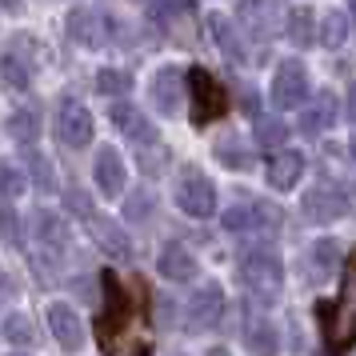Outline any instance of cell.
Masks as SVG:
<instances>
[{
  "label": "cell",
  "instance_id": "cell-1",
  "mask_svg": "<svg viewBox=\"0 0 356 356\" xmlns=\"http://www.w3.org/2000/svg\"><path fill=\"white\" fill-rule=\"evenodd\" d=\"M316 321H321V337L328 356H340L348 344H356V296L316 300Z\"/></svg>",
  "mask_w": 356,
  "mask_h": 356
},
{
  "label": "cell",
  "instance_id": "cell-2",
  "mask_svg": "<svg viewBox=\"0 0 356 356\" xmlns=\"http://www.w3.org/2000/svg\"><path fill=\"white\" fill-rule=\"evenodd\" d=\"M241 284L248 289V300L260 305H273L280 289H284V268L273 252H248L241 260Z\"/></svg>",
  "mask_w": 356,
  "mask_h": 356
},
{
  "label": "cell",
  "instance_id": "cell-3",
  "mask_svg": "<svg viewBox=\"0 0 356 356\" xmlns=\"http://www.w3.org/2000/svg\"><path fill=\"white\" fill-rule=\"evenodd\" d=\"M188 100H193V120L196 124H209V120H216V116L228 108L225 84L200 65L188 68Z\"/></svg>",
  "mask_w": 356,
  "mask_h": 356
},
{
  "label": "cell",
  "instance_id": "cell-4",
  "mask_svg": "<svg viewBox=\"0 0 356 356\" xmlns=\"http://www.w3.org/2000/svg\"><path fill=\"white\" fill-rule=\"evenodd\" d=\"M92 132H97V124H92V113L84 108L81 100L65 97L60 104H56V136H60V145L84 148V145H92Z\"/></svg>",
  "mask_w": 356,
  "mask_h": 356
},
{
  "label": "cell",
  "instance_id": "cell-5",
  "mask_svg": "<svg viewBox=\"0 0 356 356\" xmlns=\"http://www.w3.org/2000/svg\"><path fill=\"white\" fill-rule=\"evenodd\" d=\"M236 17H241V29L252 36V40H268V36L280 29L284 4H280V0H241Z\"/></svg>",
  "mask_w": 356,
  "mask_h": 356
},
{
  "label": "cell",
  "instance_id": "cell-6",
  "mask_svg": "<svg viewBox=\"0 0 356 356\" xmlns=\"http://www.w3.org/2000/svg\"><path fill=\"white\" fill-rule=\"evenodd\" d=\"M177 204L188 216H212L216 212V188H212V180L200 177V172H184L177 184Z\"/></svg>",
  "mask_w": 356,
  "mask_h": 356
},
{
  "label": "cell",
  "instance_id": "cell-7",
  "mask_svg": "<svg viewBox=\"0 0 356 356\" xmlns=\"http://www.w3.org/2000/svg\"><path fill=\"white\" fill-rule=\"evenodd\" d=\"M148 97H152V104H156L161 116H177L180 100H184V76H180V68L177 65L156 68L152 81H148Z\"/></svg>",
  "mask_w": 356,
  "mask_h": 356
},
{
  "label": "cell",
  "instance_id": "cell-8",
  "mask_svg": "<svg viewBox=\"0 0 356 356\" xmlns=\"http://www.w3.org/2000/svg\"><path fill=\"white\" fill-rule=\"evenodd\" d=\"M220 312H225V296L216 284H204V289H196L188 296V305H184V328H193V332H204L212 324L220 321Z\"/></svg>",
  "mask_w": 356,
  "mask_h": 356
},
{
  "label": "cell",
  "instance_id": "cell-9",
  "mask_svg": "<svg viewBox=\"0 0 356 356\" xmlns=\"http://www.w3.org/2000/svg\"><path fill=\"white\" fill-rule=\"evenodd\" d=\"M273 100L280 108H296L308 100V72L300 60H284L273 76Z\"/></svg>",
  "mask_w": 356,
  "mask_h": 356
},
{
  "label": "cell",
  "instance_id": "cell-10",
  "mask_svg": "<svg viewBox=\"0 0 356 356\" xmlns=\"http://www.w3.org/2000/svg\"><path fill=\"white\" fill-rule=\"evenodd\" d=\"M49 328H52V340H56L65 353H81L84 324H81V316H76L68 305H52L49 308Z\"/></svg>",
  "mask_w": 356,
  "mask_h": 356
},
{
  "label": "cell",
  "instance_id": "cell-11",
  "mask_svg": "<svg viewBox=\"0 0 356 356\" xmlns=\"http://www.w3.org/2000/svg\"><path fill=\"white\" fill-rule=\"evenodd\" d=\"M88 232H92V241H97L108 257H132V241H129V232H124L120 220L92 212V216H88Z\"/></svg>",
  "mask_w": 356,
  "mask_h": 356
},
{
  "label": "cell",
  "instance_id": "cell-12",
  "mask_svg": "<svg viewBox=\"0 0 356 356\" xmlns=\"http://www.w3.org/2000/svg\"><path fill=\"white\" fill-rule=\"evenodd\" d=\"M68 36L81 44V49H100L104 44V36H108V20L92 13V8H76L72 17H68Z\"/></svg>",
  "mask_w": 356,
  "mask_h": 356
},
{
  "label": "cell",
  "instance_id": "cell-13",
  "mask_svg": "<svg viewBox=\"0 0 356 356\" xmlns=\"http://www.w3.org/2000/svg\"><path fill=\"white\" fill-rule=\"evenodd\" d=\"M337 108H340L337 97H332L328 88H321L316 100L300 113V132H305V136H321V132H328L332 129V120H337Z\"/></svg>",
  "mask_w": 356,
  "mask_h": 356
},
{
  "label": "cell",
  "instance_id": "cell-14",
  "mask_svg": "<svg viewBox=\"0 0 356 356\" xmlns=\"http://www.w3.org/2000/svg\"><path fill=\"white\" fill-rule=\"evenodd\" d=\"M348 212V200L340 193H328V188H312L305 196V216L308 220H316V225H332Z\"/></svg>",
  "mask_w": 356,
  "mask_h": 356
},
{
  "label": "cell",
  "instance_id": "cell-15",
  "mask_svg": "<svg viewBox=\"0 0 356 356\" xmlns=\"http://www.w3.org/2000/svg\"><path fill=\"white\" fill-rule=\"evenodd\" d=\"M113 120H116V129L124 132L132 145H148V140H152V124H148L145 113H140V108H132L124 97L113 104Z\"/></svg>",
  "mask_w": 356,
  "mask_h": 356
},
{
  "label": "cell",
  "instance_id": "cell-16",
  "mask_svg": "<svg viewBox=\"0 0 356 356\" xmlns=\"http://www.w3.org/2000/svg\"><path fill=\"white\" fill-rule=\"evenodd\" d=\"M97 184L104 196H120L124 193V161L116 148H100L97 152Z\"/></svg>",
  "mask_w": 356,
  "mask_h": 356
},
{
  "label": "cell",
  "instance_id": "cell-17",
  "mask_svg": "<svg viewBox=\"0 0 356 356\" xmlns=\"http://www.w3.org/2000/svg\"><path fill=\"white\" fill-rule=\"evenodd\" d=\"M156 268H161V276H168V280H180V284H188L196 276V257L184 248V244H168L161 252V260H156Z\"/></svg>",
  "mask_w": 356,
  "mask_h": 356
},
{
  "label": "cell",
  "instance_id": "cell-18",
  "mask_svg": "<svg viewBox=\"0 0 356 356\" xmlns=\"http://www.w3.org/2000/svg\"><path fill=\"white\" fill-rule=\"evenodd\" d=\"M300 172H305V156L300 152H276L273 164H268V184L276 193H289L292 184L300 180Z\"/></svg>",
  "mask_w": 356,
  "mask_h": 356
},
{
  "label": "cell",
  "instance_id": "cell-19",
  "mask_svg": "<svg viewBox=\"0 0 356 356\" xmlns=\"http://www.w3.org/2000/svg\"><path fill=\"white\" fill-rule=\"evenodd\" d=\"M220 225L228 232H257V228H268L273 225V212L260 209V204H241V209H228L220 216Z\"/></svg>",
  "mask_w": 356,
  "mask_h": 356
},
{
  "label": "cell",
  "instance_id": "cell-20",
  "mask_svg": "<svg viewBox=\"0 0 356 356\" xmlns=\"http://www.w3.org/2000/svg\"><path fill=\"white\" fill-rule=\"evenodd\" d=\"M244 344L252 348V356H273L276 353V324L264 321V316H248Z\"/></svg>",
  "mask_w": 356,
  "mask_h": 356
},
{
  "label": "cell",
  "instance_id": "cell-21",
  "mask_svg": "<svg viewBox=\"0 0 356 356\" xmlns=\"http://www.w3.org/2000/svg\"><path fill=\"white\" fill-rule=\"evenodd\" d=\"M340 252H344V248H340L337 241H316L308 248V273L316 276V280H324V276L340 264Z\"/></svg>",
  "mask_w": 356,
  "mask_h": 356
},
{
  "label": "cell",
  "instance_id": "cell-22",
  "mask_svg": "<svg viewBox=\"0 0 356 356\" xmlns=\"http://www.w3.org/2000/svg\"><path fill=\"white\" fill-rule=\"evenodd\" d=\"M284 36H289L296 49H308L316 40V24H312V13L308 8H292L284 17Z\"/></svg>",
  "mask_w": 356,
  "mask_h": 356
},
{
  "label": "cell",
  "instance_id": "cell-23",
  "mask_svg": "<svg viewBox=\"0 0 356 356\" xmlns=\"http://www.w3.org/2000/svg\"><path fill=\"white\" fill-rule=\"evenodd\" d=\"M209 33H212V44L225 52L228 60H244V44L236 40V33H232V24L225 17H209Z\"/></svg>",
  "mask_w": 356,
  "mask_h": 356
},
{
  "label": "cell",
  "instance_id": "cell-24",
  "mask_svg": "<svg viewBox=\"0 0 356 356\" xmlns=\"http://www.w3.org/2000/svg\"><path fill=\"white\" fill-rule=\"evenodd\" d=\"M36 241L49 244L52 252H60V248L68 244V232H65V225H60L52 212H36Z\"/></svg>",
  "mask_w": 356,
  "mask_h": 356
},
{
  "label": "cell",
  "instance_id": "cell-25",
  "mask_svg": "<svg viewBox=\"0 0 356 356\" xmlns=\"http://www.w3.org/2000/svg\"><path fill=\"white\" fill-rule=\"evenodd\" d=\"M24 188H29V172L13 161H0V196L13 200V196H24Z\"/></svg>",
  "mask_w": 356,
  "mask_h": 356
},
{
  "label": "cell",
  "instance_id": "cell-26",
  "mask_svg": "<svg viewBox=\"0 0 356 356\" xmlns=\"http://www.w3.org/2000/svg\"><path fill=\"white\" fill-rule=\"evenodd\" d=\"M8 132H13V140H20V145H33L36 132H40V116L33 108H17L13 120H8Z\"/></svg>",
  "mask_w": 356,
  "mask_h": 356
},
{
  "label": "cell",
  "instance_id": "cell-27",
  "mask_svg": "<svg viewBox=\"0 0 356 356\" xmlns=\"http://www.w3.org/2000/svg\"><path fill=\"white\" fill-rule=\"evenodd\" d=\"M4 337L24 348V344H33V340H36V328H33V321H29L24 312H13V316L4 321Z\"/></svg>",
  "mask_w": 356,
  "mask_h": 356
},
{
  "label": "cell",
  "instance_id": "cell-28",
  "mask_svg": "<svg viewBox=\"0 0 356 356\" xmlns=\"http://www.w3.org/2000/svg\"><path fill=\"white\" fill-rule=\"evenodd\" d=\"M0 81L8 84V88H29V81H33V68H24L17 56H0Z\"/></svg>",
  "mask_w": 356,
  "mask_h": 356
},
{
  "label": "cell",
  "instance_id": "cell-29",
  "mask_svg": "<svg viewBox=\"0 0 356 356\" xmlns=\"http://www.w3.org/2000/svg\"><path fill=\"white\" fill-rule=\"evenodd\" d=\"M97 88L108 92V97H124V92L132 88V76L124 72V68H104V72L97 76Z\"/></svg>",
  "mask_w": 356,
  "mask_h": 356
},
{
  "label": "cell",
  "instance_id": "cell-30",
  "mask_svg": "<svg viewBox=\"0 0 356 356\" xmlns=\"http://www.w3.org/2000/svg\"><path fill=\"white\" fill-rule=\"evenodd\" d=\"M344 36H348V17H344V13L324 17V24H321V44L337 49V44H344Z\"/></svg>",
  "mask_w": 356,
  "mask_h": 356
},
{
  "label": "cell",
  "instance_id": "cell-31",
  "mask_svg": "<svg viewBox=\"0 0 356 356\" xmlns=\"http://www.w3.org/2000/svg\"><path fill=\"white\" fill-rule=\"evenodd\" d=\"M257 145L264 148H276V145H284L289 140V124H280V120H257Z\"/></svg>",
  "mask_w": 356,
  "mask_h": 356
},
{
  "label": "cell",
  "instance_id": "cell-32",
  "mask_svg": "<svg viewBox=\"0 0 356 356\" xmlns=\"http://www.w3.org/2000/svg\"><path fill=\"white\" fill-rule=\"evenodd\" d=\"M20 220H17V212H13V204L0 196V244H20Z\"/></svg>",
  "mask_w": 356,
  "mask_h": 356
},
{
  "label": "cell",
  "instance_id": "cell-33",
  "mask_svg": "<svg viewBox=\"0 0 356 356\" xmlns=\"http://www.w3.org/2000/svg\"><path fill=\"white\" fill-rule=\"evenodd\" d=\"M216 156H220L228 168H248V156H244V148H236V145H216Z\"/></svg>",
  "mask_w": 356,
  "mask_h": 356
},
{
  "label": "cell",
  "instance_id": "cell-34",
  "mask_svg": "<svg viewBox=\"0 0 356 356\" xmlns=\"http://www.w3.org/2000/svg\"><path fill=\"white\" fill-rule=\"evenodd\" d=\"M65 204H68L72 212H81L84 220L92 216V204H88V193H81V188H68V193H65Z\"/></svg>",
  "mask_w": 356,
  "mask_h": 356
},
{
  "label": "cell",
  "instance_id": "cell-35",
  "mask_svg": "<svg viewBox=\"0 0 356 356\" xmlns=\"http://www.w3.org/2000/svg\"><path fill=\"white\" fill-rule=\"evenodd\" d=\"M145 209H148V193H136L129 204V216H145Z\"/></svg>",
  "mask_w": 356,
  "mask_h": 356
},
{
  "label": "cell",
  "instance_id": "cell-36",
  "mask_svg": "<svg viewBox=\"0 0 356 356\" xmlns=\"http://www.w3.org/2000/svg\"><path fill=\"white\" fill-rule=\"evenodd\" d=\"M33 172H36L40 184H49V161H44V156H33Z\"/></svg>",
  "mask_w": 356,
  "mask_h": 356
},
{
  "label": "cell",
  "instance_id": "cell-37",
  "mask_svg": "<svg viewBox=\"0 0 356 356\" xmlns=\"http://www.w3.org/2000/svg\"><path fill=\"white\" fill-rule=\"evenodd\" d=\"M344 116H348V120H356V84L348 88V100H344Z\"/></svg>",
  "mask_w": 356,
  "mask_h": 356
},
{
  "label": "cell",
  "instance_id": "cell-38",
  "mask_svg": "<svg viewBox=\"0 0 356 356\" xmlns=\"http://www.w3.org/2000/svg\"><path fill=\"white\" fill-rule=\"evenodd\" d=\"M0 8H4V13H17V8H20V0H0Z\"/></svg>",
  "mask_w": 356,
  "mask_h": 356
},
{
  "label": "cell",
  "instance_id": "cell-39",
  "mask_svg": "<svg viewBox=\"0 0 356 356\" xmlns=\"http://www.w3.org/2000/svg\"><path fill=\"white\" fill-rule=\"evenodd\" d=\"M4 292H8V276L0 273V296H4Z\"/></svg>",
  "mask_w": 356,
  "mask_h": 356
},
{
  "label": "cell",
  "instance_id": "cell-40",
  "mask_svg": "<svg viewBox=\"0 0 356 356\" xmlns=\"http://www.w3.org/2000/svg\"><path fill=\"white\" fill-rule=\"evenodd\" d=\"M348 8H353V17H356V0H353V4H348Z\"/></svg>",
  "mask_w": 356,
  "mask_h": 356
},
{
  "label": "cell",
  "instance_id": "cell-41",
  "mask_svg": "<svg viewBox=\"0 0 356 356\" xmlns=\"http://www.w3.org/2000/svg\"><path fill=\"white\" fill-rule=\"evenodd\" d=\"M13 356H29V353H13Z\"/></svg>",
  "mask_w": 356,
  "mask_h": 356
}]
</instances>
